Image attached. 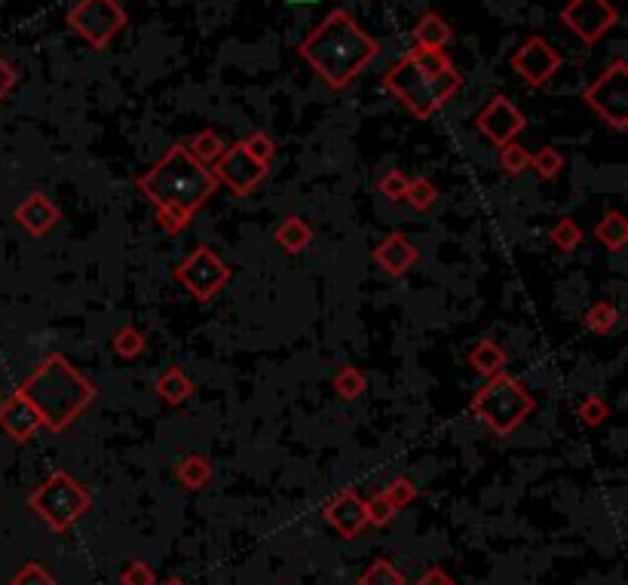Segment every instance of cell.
<instances>
[{"label": "cell", "instance_id": "cell-3", "mask_svg": "<svg viewBox=\"0 0 628 585\" xmlns=\"http://www.w3.org/2000/svg\"><path fill=\"white\" fill-rule=\"evenodd\" d=\"M19 393L34 405L43 426L53 432H65L77 423V417L99 399L95 386L68 356L50 353L19 386Z\"/></svg>", "mask_w": 628, "mask_h": 585}, {"label": "cell", "instance_id": "cell-7", "mask_svg": "<svg viewBox=\"0 0 628 585\" xmlns=\"http://www.w3.org/2000/svg\"><path fill=\"white\" fill-rule=\"evenodd\" d=\"M65 25L83 43H89V50L102 53L129 25V16L120 7V0H74V7L65 13Z\"/></svg>", "mask_w": 628, "mask_h": 585}, {"label": "cell", "instance_id": "cell-29", "mask_svg": "<svg viewBox=\"0 0 628 585\" xmlns=\"http://www.w3.org/2000/svg\"><path fill=\"white\" fill-rule=\"evenodd\" d=\"M359 585H405V576H402V570L390 558H377L359 576Z\"/></svg>", "mask_w": 628, "mask_h": 585}, {"label": "cell", "instance_id": "cell-15", "mask_svg": "<svg viewBox=\"0 0 628 585\" xmlns=\"http://www.w3.org/2000/svg\"><path fill=\"white\" fill-rule=\"evenodd\" d=\"M13 218H16V224L28 236H46V233H50L62 221V212H59V206L50 197H46V193L31 190L28 197L16 206Z\"/></svg>", "mask_w": 628, "mask_h": 585}, {"label": "cell", "instance_id": "cell-1", "mask_svg": "<svg viewBox=\"0 0 628 585\" xmlns=\"http://www.w3.org/2000/svg\"><path fill=\"white\" fill-rule=\"evenodd\" d=\"M377 53H380L377 40L344 7H334L298 43V56L334 92H344L377 59Z\"/></svg>", "mask_w": 628, "mask_h": 585}, {"label": "cell", "instance_id": "cell-17", "mask_svg": "<svg viewBox=\"0 0 628 585\" xmlns=\"http://www.w3.org/2000/svg\"><path fill=\"white\" fill-rule=\"evenodd\" d=\"M420 252L414 242L405 233H386L377 246H374V264L386 273V276H405L414 264H417Z\"/></svg>", "mask_w": 628, "mask_h": 585}, {"label": "cell", "instance_id": "cell-41", "mask_svg": "<svg viewBox=\"0 0 628 585\" xmlns=\"http://www.w3.org/2000/svg\"><path fill=\"white\" fill-rule=\"evenodd\" d=\"M16 86H19V71L4 56H0V102H4Z\"/></svg>", "mask_w": 628, "mask_h": 585}, {"label": "cell", "instance_id": "cell-18", "mask_svg": "<svg viewBox=\"0 0 628 585\" xmlns=\"http://www.w3.org/2000/svg\"><path fill=\"white\" fill-rule=\"evenodd\" d=\"M411 40L417 50H445V46L454 40V28L439 16V13H423L414 28H411Z\"/></svg>", "mask_w": 628, "mask_h": 585}, {"label": "cell", "instance_id": "cell-11", "mask_svg": "<svg viewBox=\"0 0 628 585\" xmlns=\"http://www.w3.org/2000/svg\"><path fill=\"white\" fill-rule=\"evenodd\" d=\"M561 65H564V56L555 50V46L546 40V37H540V34H534V37H527L518 50L512 53V59H509V68L521 77V83L524 86H530V89H543V86H549V80L561 71Z\"/></svg>", "mask_w": 628, "mask_h": 585}, {"label": "cell", "instance_id": "cell-26", "mask_svg": "<svg viewBox=\"0 0 628 585\" xmlns=\"http://www.w3.org/2000/svg\"><path fill=\"white\" fill-rule=\"evenodd\" d=\"M405 200L414 212H429L432 206L439 203V187L432 184L426 175H417V178H408V190H405Z\"/></svg>", "mask_w": 628, "mask_h": 585}, {"label": "cell", "instance_id": "cell-22", "mask_svg": "<svg viewBox=\"0 0 628 585\" xmlns=\"http://www.w3.org/2000/svg\"><path fill=\"white\" fill-rule=\"evenodd\" d=\"M595 239L607 252H622L628 246V221L619 209H610L598 224H595Z\"/></svg>", "mask_w": 628, "mask_h": 585}, {"label": "cell", "instance_id": "cell-21", "mask_svg": "<svg viewBox=\"0 0 628 585\" xmlns=\"http://www.w3.org/2000/svg\"><path fill=\"white\" fill-rule=\"evenodd\" d=\"M154 389H157V396L166 402V405H184L190 396H193V380L187 377V371L181 368V365H169L160 377H157V383H154Z\"/></svg>", "mask_w": 628, "mask_h": 585}, {"label": "cell", "instance_id": "cell-25", "mask_svg": "<svg viewBox=\"0 0 628 585\" xmlns=\"http://www.w3.org/2000/svg\"><path fill=\"white\" fill-rule=\"evenodd\" d=\"M331 386H334V393L341 396L344 402H359L365 396V389H368V377L356 365H344L341 371L331 377Z\"/></svg>", "mask_w": 628, "mask_h": 585}, {"label": "cell", "instance_id": "cell-35", "mask_svg": "<svg viewBox=\"0 0 628 585\" xmlns=\"http://www.w3.org/2000/svg\"><path fill=\"white\" fill-rule=\"evenodd\" d=\"M120 585H157V573L148 561H126L120 570Z\"/></svg>", "mask_w": 628, "mask_h": 585}, {"label": "cell", "instance_id": "cell-10", "mask_svg": "<svg viewBox=\"0 0 628 585\" xmlns=\"http://www.w3.org/2000/svg\"><path fill=\"white\" fill-rule=\"evenodd\" d=\"M558 22L586 46H595L613 25H619V10L610 0H567Z\"/></svg>", "mask_w": 628, "mask_h": 585}, {"label": "cell", "instance_id": "cell-33", "mask_svg": "<svg viewBox=\"0 0 628 585\" xmlns=\"http://www.w3.org/2000/svg\"><path fill=\"white\" fill-rule=\"evenodd\" d=\"M246 148V154L249 157H255L258 163H264V166H273V157H276V141L267 135V132H261V129H255V132H249L243 141H239Z\"/></svg>", "mask_w": 628, "mask_h": 585}, {"label": "cell", "instance_id": "cell-40", "mask_svg": "<svg viewBox=\"0 0 628 585\" xmlns=\"http://www.w3.org/2000/svg\"><path fill=\"white\" fill-rule=\"evenodd\" d=\"M10 585H56V579H53V573L46 570L43 564L28 561V564L10 579Z\"/></svg>", "mask_w": 628, "mask_h": 585}, {"label": "cell", "instance_id": "cell-9", "mask_svg": "<svg viewBox=\"0 0 628 585\" xmlns=\"http://www.w3.org/2000/svg\"><path fill=\"white\" fill-rule=\"evenodd\" d=\"M172 276L178 285L187 288V295L206 304L215 295H221V288L230 282V267L221 261V255L212 246H197L172 270Z\"/></svg>", "mask_w": 628, "mask_h": 585}, {"label": "cell", "instance_id": "cell-39", "mask_svg": "<svg viewBox=\"0 0 628 585\" xmlns=\"http://www.w3.org/2000/svg\"><path fill=\"white\" fill-rule=\"evenodd\" d=\"M383 494H386V500H390L396 509H405V506H411L417 500V484L411 478H402L399 475V478L390 481V487H386Z\"/></svg>", "mask_w": 628, "mask_h": 585}, {"label": "cell", "instance_id": "cell-30", "mask_svg": "<svg viewBox=\"0 0 628 585\" xmlns=\"http://www.w3.org/2000/svg\"><path fill=\"white\" fill-rule=\"evenodd\" d=\"M530 169H534L543 181H555L564 169V154L555 148V144H546L537 154H530Z\"/></svg>", "mask_w": 628, "mask_h": 585}, {"label": "cell", "instance_id": "cell-37", "mask_svg": "<svg viewBox=\"0 0 628 585\" xmlns=\"http://www.w3.org/2000/svg\"><path fill=\"white\" fill-rule=\"evenodd\" d=\"M157 221H160V227H163L166 236H178V233H184L190 227L193 212L178 209V206H169V209H157Z\"/></svg>", "mask_w": 628, "mask_h": 585}, {"label": "cell", "instance_id": "cell-38", "mask_svg": "<svg viewBox=\"0 0 628 585\" xmlns=\"http://www.w3.org/2000/svg\"><path fill=\"white\" fill-rule=\"evenodd\" d=\"M576 417L583 420L586 426H601L607 417H610V408H607V402L604 399H598V396H586L583 402L576 405Z\"/></svg>", "mask_w": 628, "mask_h": 585}, {"label": "cell", "instance_id": "cell-24", "mask_svg": "<svg viewBox=\"0 0 628 585\" xmlns=\"http://www.w3.org/2000/svg\"><path fill=\"white\" fill-rule=\"evenodd\" d=\"M184 148L190 151V157L193 160H200L203 166H215L218 163V157L227 151V144H224V138L215 132V129H200L197 135H193Z\"/></svg>", "mask_w": 628, "mask_h": 585}, {"label": "cell", "instance_id": "cell-6", "mask_svg": "<svg viewBox=\"0 0 628 585\" xmlns=\"http://www.w3.org/2000/svg\"><path fill=\"white\" fill-rule=\"evenodd\" d=\"M28 509L53 533H65L92 509V494H89V487L80 484L71 472L56 469L46 475L43 484H37L31 491Z\"/></svg>", "mask_w": 628, "mask_h": 585}, {"label": "cell", "instance_id": "cell-45", "mask_svg": "<svg viewBox=\"0 0 628 585\" xmlns=\"http://www.w3.org/2000/svg\"><path fill=\"white\" fill-rule=\"evenodd\" d=\"M279 585H285V582H279Z\"/></svg>", "mask_w": 628, "mask_h": 585}, {"label": "cell", "instance_id": "cell-36", "mask_svg": "<svg viewBox=\"0 0 628 585\" xmlns=\"http://www.w3.org/2000/svg\"><path fill=\"white\" fill-rule=\"evenodd\" d=\"M377 190H380V197H383V200L402 203V200H405V190H408V175H405L402 169H390V172H386V175L380 178Z\"/></svg>", "mask_w": 628, "mask_h": 585}, {"label": "cell", "instance_id": "cell-5", "mask_svg": "<svg viewBox=\"0 0 628 585\" xmlns=\"http://www.w3.org/2000/svg\"><path fill=\"white\" fill-rule=\"evenodd\" d=\"M534 411H537V402L530 396V389L506 371L491 377L472 396V414L500 438L512 435Z\"/></svg>", "mask_w": 628, "mask_h": 585}, {"label": "cell", "instance_id": "cell-19", "mask_svg": "<svg viewBox=\"0 0 628 585\" xmlns=\"http://www.w3.org/2000/svg\"><path fill=\"white\" fill-rule=\"evenodd\" d=\"M466 362H469V368L475 371V374H481V377H497V374H503L506 371V350L497 344V340H491V337H481V340H475L472 344V350L466 353Z\"/></svg>", "mask_w": 628, "mask_h": 585}, {"label": "cell", "instance_id": "cell-4", "mask_svg": "<svg viewBox=\"0 0 628 585\" xmlns=\"http://www.w3.org/2000/svg\"><path fill=\"white\" fill-rule=\"evenodd\" d=\"M135 187L157 209L178 206V209H187L197 215L215 197L221 184L209 166L190 157L184 144H172V148L163 154V160H157L148 172H141L135 178Z\"/></svg>", "mask_w": 628, "mask_h": 585}, {"label": "cell", "instance_id": "cell-23", "mask_svg": "<svg viewBox=\"0 0 628 585\" xmlns=\"http://www.w3.org/2000/svg\"><path fill=\"white\" fill-rule=\"evenodd\" d=\"M175 478L184 491H203V487L212 481V463L203 454H187L175 466Z\"/></svg>", "mask_w": 628, "mask_h": 585}, {"label": "cell", "instance_id": "cell-44", "mask_svg": "<svg viewBox=\"0 0 628 585\" xmlns=\"http://www.w3.org/2000/svg\"><path fill=\"white\" fill-rule=\"evenodd\" d=\"M288 4H295V7H307V4H316V0H288Z\"/></svg>", "mask_w": 628, "mask_h": 585}, {"label": "cell", "instance_id": "cell-20", "mask_svg": "<svg viewBox=\"0 0 628 585\" xmlns=\"http://www.w3.org/2000/svg\"><path fill=\"white\" fill-rule=\"evenodd\" d=\"M273 239H276V246H279L285 255H301V252L310 249V242H313V227H310L304 218H298V215H288V218L279 221Z\"/></svg>", "mask_w": 628, "mask_h": 585}, {"label": "cell", "instance_id": "cell-28", "mask_svg": "<svg viewBox=\"0 0 628 585\" xmlns=\"http://www.w3.org/2000/svg\"><path fill=\"white\" fill-rule=\"evenodd\" d=\"M549 236H552V246H555L558 252H564V255H570L573 249L583 246V227H579L570 215L558 218Z\"/></svg>", "mask_w": 628, "mask_h": 585}, {"label": "cell", "instance_id": "cell-8", "mask_svg": "<svg viewBox=\"0 0 628 585\" xmlns=\"http://www.w3.org/2000/svg\"><path fill=\"white\" fill-rule=\"evenodd\" d=\"M586 105L616 132L628 129V62L616 59L583 92Z\"/></svg>", "mask_w": 628, "mask_h": 585}, {"label": "cell", "instance_id": "cell-13", "mask_svg": "<svg viewBox=\"0 0 628 585\" xmlns=\"http://www.w3.org/2000/svg\"><path fill=\"white\" fill-rule=\"evenodd\" d=\"M475 129L485 135L494 148H503L506 141H515L527 129V117L512 105L506 95H494V99L475 114Z\"/></svg>", "mask_w": 628, "mask_h": 585}, {"label": "cell", "instance_id": "cell-2", "mask_svg": "<svg viewBox=\"0 0 628 585\" xmlns=\"http://www.w3.org/2000/svg\"><path fill=\"white\" fill-rule=\"evenodd\" d=\"M383 89L417 120L436 117L463 89V74L445 50H408L383 74Z\"/></svg>", "mask_w": 628, "mask_h": 585}, {"label": "cell", "instance_id": "cell-34", "mask_svg": "<svg viewBox=\"0 0 628 585\" xmlns=\"http://www.w3.org/2000/svg\"><path fill=\"white\" fill-rule=\"evenodd\" d=\"M396 512H399V509H396L390 500H386V494H383V491L365 500V515H368V524H374V527H386V524H393Z\"/></svg>", "mask_w": 628, "mask_h": 585}, {"label": "cell", "instance_id": "cell-31", "mask_svg": "<svg viewBox=\"0 0 628 585\" xmlns=\"http://www.w3.org/2000/svg\"><path fill=\"white\" fill-rule=\"evenodd\" d=\"M497 151H500V169H503L509 178H518V175H524V172L530 169V151L524 148V144L506 141L503 148H497Z\"/></svg>", "mask_w": 628, "mask_h": 585}, {"label": "cell", "instance_id": "cell-27", "mask_svg": "<svg viewBox=\"0 0 628 585\" xmlns=\"http://www.w3.org/2000/svg\"><path fill=\"white\" fill-rule=\"evenodd\" d=\"M111 350L120 356V359H138L144 350H148V340H144V334L135 328V325H123L114 331L111 337Z\"/></svg>", "mask_w": 628, "mask_h": 585}, {"label": "cell", "instance_id": "cell-42", "mask_svg": "<svg viewBox=\"0 0 628 585\" xmlns=\"http://www.w3.org/2000/svg\"><path fill=\"white\" fill-rule=\"evenodd\" d=\"M417 585H454V579H451L442 567H432V570H426V573L417 579Z\"/></svg>", "mask_w": 628, "mask_h": 585}, {"label": "cell", "instance_id": "cell-32", "mask_svg": "<svg viewBox=\"0 0 628 585\" xmlns=\"http://www.w3.org/2000/svg\"><path fill=\"white\" fill-rule=\"evenodd\" d=\"M616 322H619V310L610 304V301H595L589 310H586V328L592 331V334H610L613 328H616Z\"/></svg>", "mask_w": 628, "mask_h": 585}, {"label": "cell", "instance_id": "cell-14", "mask_svg": "<svg viewBox=\"0 0 628 585\" xmlns=\"http://www.w3.org/2000/svg\"><path fill=\"white\" fill-rule=\"evenodd\" d=\"M322 518H325V524H328L337 536H344V540H356V536H359V533L365 530V524H368L365 500H362L356 491H341L334 500L325 503Z\"/></svg>", "mask_w": 628, "mask_h": 585}, {"label": "cell", "instance_id": "cell-43", "mask_svg": "<svg viewBox=\"0 0 628 585\" xmlns=\"http://www.w3.org/2000/svg\"><path fill=\"white\" fill-rule=\"evenodd\" d=\"M163 585H187V582H184V579H181V576H172V579H166V582H163Z\"/></svg>", "mask_w": 628, "mask_h": 585}, {"label": "cell", "instance_id": "cell-16", "mask_svg": "<svg viewBox=\"0 0 628 585\" xmlns=\"http://www.w3.org/2000/svg\"><path fill=\"white\" fill-rule=\"evenodd\" d=\"M40 426H43L40 414L34 411V405L19 393V389L0 405V429H4L16 445L31 442V438L40 432Z\"/></svg>", "mask_w": 628, "mask_h": 585}, {"label": "cell", "instance_id": "cell-12", "mask_svg": "<svg viewBox=\"0 0 628 585\" xmlns=\"http://www.w3.org/2000/svg\"><path fill=\"white\" fill-rule=\"evenodd\" d=\"M267 172H270V166H264L255 157H249L239 141L233 144V148H227L218 157V163L212 166V175L218 178V184L233 190L236 197H249V193L267 178Z\"/></svg>", "mask_w": 628, "mask_h": 585}]
</instances>
